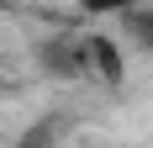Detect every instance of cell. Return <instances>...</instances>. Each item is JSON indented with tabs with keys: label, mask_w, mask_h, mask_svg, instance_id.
Wrapping results in <instances>:
<instances>
[{
	"label": "cell",
	"mask_w": 153,
	"mask_h": 148,
	"mask_svg": "<svg viewBox=\"0 0 153 148\" xmlns=\"http://www.w3.org/2000/svg\"><path fill=\"white\" fill-rule=\"evenodd\" d=\"M32 58H37V69H42V79H53V85H74V79H85L90 74V64H85V37H42V43L32 48Z\"/></svg>",
	"instance_id": "cell-1"
},
{
	"label": "cell",
	"mask_w": 153,
	"mask_h": 148,
	"mask_svg": "<svg viewBox=\"0 0 153 148\" xmlns=\"http://www.w3.org/2000/svg\"><path fill=\"white\" fill-rule=\"evenodd\" d=\"M85 64H90V74L100 79V85H122L127 79V53L116 37H106V32H85Z\"/></svg>",
	"instance_id": "cell-2"
},
{
	"label": "cell",
	"mask_w": 153,
	"mask_h": 148,
	"mask_svg": "<svg viewBox=\"0 0 153 148\" xmlns=\"http://www.w3.org/2000/svg\"><path fill=\"white\" fill-rule=\"evenodd\" d=\"M122 27H127V37H132L143 53H153V5H143V11H122Z\"/></svg>",
	"instance_id": "cell-3"
},
{
	"label": "cell",
	"mask_w": 153,
	"mask_h": 148,
	"mask_svg": "<svg viewBox=\"0 0 153 148\" xmlns=\"http://www.w3.org/2000/svg\"><path fill=\"white\" fill-rule=\"evenodd\" d=\"M63 132V122H53V117H42L37 127H32L27 138H21V148H53V138Z\"/></svg>",
	"instance_id": "cell-4"
}]
</instances>
